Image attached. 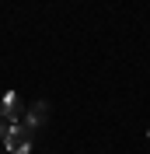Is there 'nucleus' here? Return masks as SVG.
<instances>
[{
    "mask_svg": "<svg viewBox=\"0 0 150 154\" xmlns=\"http://www.w3.org/2000/svg\"><path fill=\"white\" fill-rule=\"evenodd\" d=\"M147 140H150V130H147Z\"/></svg>",
    "mask_w": 150,
    "mask_h": 154,
    "instance_id": "39448f33",
    "label": "nucleus"
},
{
    "mask_svg": "<svg viewBox=\"0 0 150 154\" xmlns=\"http://www.w3.org/2000/svg\"><path fill=\"white\" fill-rule=\"evenodd\" d=\"M46 116H49V105H46V102H35V105L28 109V116H25V130L42 126V123H46Z\"/></svg>",
    "mask_w": 150,
    "mask_h": 154,
    "instance_id": "7ed1b4c3",
    "label": "nucleus"
},
{
    "mask_svg": "<svg viewBox=\"0 0 150 154\" xmlns=\"http://www.w3.org/2000/svg\"><path fill=\"white\" fill-rule=\"evenodd\" d=\"M0 140H4L7 154H28L32 151V130H25V126H7Z\"/></svg>",
    "mask_w": 150,
    "mask_h": 154,
    "instance_id": "f257e3e1",
    "label": "nucleus"
},
{
    "mask_svg": "<svg viewBox=\"0 0 150 154\" xmlns=\"http://www.w3.org/2000/svg\"><path fill=\"white\" fill-rule=\"evenodd\" d=\"M18 116H21V105H18V95L7 91L0 98V123L4 126H18Z\"/></svg>",
    "mask_w": 150,
    "mask_h": 154,
    "instance_id": "f03ea898",
    "label": "nucleus"
},
{
    "mask_svg": "<svg viewBox=\"0 0 150 154\" xmlns=\"http://www.w3.org/2000/svg\"><path fill=\"white\" fill-rule=\"evenodd\" d=\"M0 154H4V151H0Z\"/></svg>",
    "mask_w": 150,
    "mask_h": 154,
    "instance_id": "423d86ee",
    "label": "nucleus"
},
{
    "mask_svg": "<svg viewBox=\"0 0 150 154\" xmlns=\"http://www.w3.org/2000/svg\"><path fill=\"white\" fill-rule=\"evenodd\" d=\"M4 130H7V126H4V123H0V137H4Z\"/></svg>",
    "mask_w": 150,
    "mask_h": 154,
    "instance_id": "20e7f679",
    "label": "nucleus"
}]
</instances>
